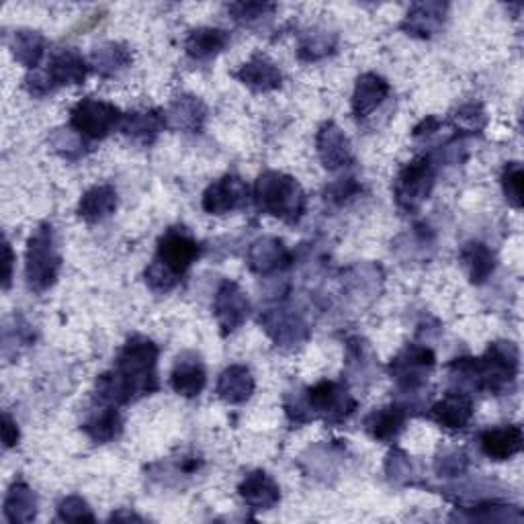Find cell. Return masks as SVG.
I'll return each mask as SVG.
<instances>
[{"label":"cell","instance_id":"obj_1","mask_svg":"<svg viewBox=\"0 0 524 524\" xmlns=\"http://www.w3.org/2000/svg\"><path fill=\"white\" fill-rule=\"evenodd\" d=\"M518 348L514 342H494L482 359H455L449 363L451 381L457 391H490L502 393L510 387L518 375Z\"/></svg>","mask_w":524,"mask_h":524},{"label":"cell","instance_id":"obj_2","mask_svg":"<svg viewBox=\"0 0 524 524\" xmlns=\"http://www.w3.org/2000/svg\"><path fill=\"white\" fill-rule=\"evenodd\" d=\"M158 355V344L146 336H131L123 344L113 371L121 379L129 402L152 396L154 391H158Z\"/></svg>","mask_w":524,"mask_h":524},{"label":"cell","instance_id":"obj_3","mask_svg":"<svg viewBox=\"0 0 524 524\" xmlns=\"http://www.w3.org/2000/svg\"><path fill=\"white\" fill-rule=\"evenodd\" d=\"M252 197L262 213H269L285 224H297L308 207L303 187L289 174L277 170L260 174Z\"/></svg>","mask_w":524,"mask_h":524},{"label":"cell","instance_id":"obj_4","mask_svg":"<svg viewBox=\"0 0 524 524\" xmlns=\"http://www.w3.org/2000/svg\"><path fill=\"white\" fill-rule=\"evenodd\" d=\"M439 158L430 154H420L414 160H410L398 174L396 183H393V197H396V205L404 213H416L424 201H428L434 183H436V172H439Z\"/></svg>","mask_w":524,"mask_h":524},{"label":"cell","instance_id":"obj_5","mask_svg":"<svg viewBox=\"0 0 524 524\" xmlns=\"http://www.w3.org/2000/svg\"><path fill=\"white\" fill-rule=\"evenodd\" d=\"M62 267V258L56 250L54 230L50 224H41L27 242L25 277L29 289L43 293L56 285Z\"/></svg>","mask_w":524,"mask_h":524},{"label":"cell","instance_id":"obj_6","mask_svg":"<svg viewBox=\"0 0 524 524\" xmlns=\"http://www.w3.org/2000/svg\"><path fill=\"white\" fill-rule=\"evenodd\" d=\"M121 119L123 113L115 105L99 99H82L70 111V127L89 142L105 140L111 131L119 129Z\"/></svg>","mask_w":524,"mask_h":524},{"label":"cell","instance_id":"obj_7","mask_svg":"<svg viewBox=\"0 0 524 524\" xmlns=\"http://www.w3.org/2000/svg\"><path fill=\"white\" fill-rule=\"evenodd\" d=\"M305 402L314 418H322L328 424H342L357 410V400L351 396V391L328 379L318 381L305 391Z\"/></svg>","mask_w":524,"mask_h":524},{"label":"cell","instance_id":"obj_8","mask_svg":"<svg viewBox=\"0 0 524 524\" xmlns=\"http://www.w3.org/2000/svg\"><path fill=\"white\" fill-rule=\"evenodd\" d=\"M436 365V357L424 344H408L406 348L391 359L389 375L406 393L422 389Z\"/></svg>","mask_w":524,"mask_h":524},{"label":"cell","instance_id":"obj_9","mask_svg":"<svg viewBox=\"0 0 524 524\" xmlns=\"http://www.w3.org/2000/svg\"><path fill=\"white\" fill-rule=\"evenodd\" d=\"M201 246L185 228H170L158 240L156 260H160L166 269H170L177 277H185V273L193 267V262L199 258Z\"/></svg>","mask_w":524,"mask_h":524},{"label":"cell","instance_id":"obj_10","mask_svg":"<svg viewBox=\"0 0 524 524\" xmlns=\"http://www.w3.org/2000/svg\"><path fill=\"white\" fill-rule=\"evenodd\" d=\"M260 324L281 348L303 346L312 336L308 322L287 308L265 310L260 314Z\"/></svg>","mask_w":524,"mask_h":524},{"label":"cell","instance_id":"obj_11","mask_svg":"<svg viewBox=\"0 0 524 524\" xmlns=\"http://www.w3.org/2000/svg\"><path fill=\"white\" fill-rule=\"evenodd\" d=\"M246 260H248V269L254 275L273 277L291 267L293 254L289 252L283 240L275 236H265L250 244Z\"/></svg>","mask_w":524,"mask_h":524},{"label":"cell","instance_id":"obj_12","mask_svg":"<svg viewBox=\"0 0 524 524\" xmlns=\"http://www.w3.org/2000/svg\"><path fill=\"white\" fill-rule=\"evenodd\" d=\"M213 314L224 334L238 330L250 314V301L234 281H224L213 299Z\"/></svg>","mask_w":524,"mask_h":524},{"label":"cell","instance_id":"obj_13","mask_svg":"<svg viewBox=\"0 0 524 524\" xmlns=\"http://www.w3.org/2000/svg\"><path fill=\"white\" fill-rule=\"evenodd\" d=\"M250 199L248 185L236 177V174H226L220 181H215L203 193V209L209 215H226L236 209H242Z\"/></svg>","mask_w":524,"mask_h":524},{"label":"cell","instance_id":"obj_14","mask_svg":"<svg viewBox=\"0 0 524 524\" xmlns=\"http://www.w3.org/2000/svg\"><path fill=\"white\" fill-rule=\"evenodd\" d=\"M316 148H318L320 162L324 164L326 170H332V172L351 166L355 160L351 142H348L344 131L334 121H326L318 129Z\"/></svg>","mask_w":524,"mask_h":524},{"label":"cell","instance_id":"obj_15","mask_svg":"<svg viewBox=\"0 0 524 524\" xmlns=\"http://www.w3.org/2000/svg\"><path fill=\"white\" fill-rule=\"evenodd\" d=\"M449 5L441 3V0H428V3H416L410 7L402 21V31H406L412 37L430 39L439 35L445 19H447Z\"/></svg>","mask_w":524,"mask_h":524},{"label":"cell","instance_id":"obj_16","mask_svg":"<svg viewBox=\"0 0 524 524\" xmlns=\"http://www.w3.org/2000/svg\"><path fill=\"white\" fill-rule=\"evenodd\" d=\"M234 76L254 93H273L283 86V72L265 54H254Z\"/></svg>","mask_w":524,"mask_h":524},{"label":"cell","instance_id":"obj_17","mask_svg":"<svg viewBox=\"0 0 524 524\" xmlns=\"http://www.w3.org/2000/svg\"><path fill=\"white\" fill-rule=\"evenodd\" d=\"M426 416L445 430H461L473 418V400L469 393L451 391L441 402H436Z\"/></svg>","mask_w":524,"mask_h":524},{"label":"cell","instance_id":"obj_18","mask_svg":"<svg viewBox=\"0 0 524 524\" xmlns=\"http://www.w3.org/2000/svg\"><path fill=\"white\" fill-rule=\"evenodd\" d=\"M238 494L246 506L252 510H271L281 500V490L275 479L267 471L248 473L238 486Z\"/></svg>","mask_w":524,"mask_h":524},{"label":"cell","instance_id":"obj_19","mask_svg":"<svg viewBox=\"0 0 524 524\" xmlns=\"http://www.w3.org/2000/svg\"><path fill=\"white\" fill-rule=\"evenodd\" d=\"M168 127L166 113L160 109H144L131 111L121 119V134L138 144H152L162 131Z\"/></svg>","mask_w":524,"mask_h":524},{"label":"cell","instance_id":"obj_20","mask_svg":"<svg viewBox=\"0 0 524 524\" xmlns=\"http://www.w3.org/2000/svg\"><path fill=\"white\" fill-rule=\"evenodd\" d=\"M410 410L404 404H389L379 410H373L365 418V430L373 441L379 443H389L393 439H398V434L404 430L408 422Z\"/></svg>","mask_w":524,"mask_h":524},{"label":"cell","instance_id":"obj_21","mask_svg":"<svg viewBox=\"0 0 524 524\" xmlns=\"http://www.w3.org/2000/svg\"><path fill=\"white\" fill-rule=\"evenodd\" d=\"M524 436L522 428L516 424L500 426V428H488L479 434V447H482L484 455L492 461H508L514 455L522 451Z\"/></svg>","mask_w":524,"mask_h":524},{"label":"cell","instance_id":"obj_22","mask_svg":"<svg viewBox=\"0 0 524 524\" xmlns=\"http://www.w3.org/2000/svg\"><path fill=\"white\" fill-rule=\"evenodd\" d=\"M391 93V86L389 82L375 74V72H367L363 76L357 78L355 84V93H353V113L357 119H367L371 117L389 97Z\"/></svg>","mask_w":524,"mask_h":524},{"label":"cell","instance_id":"obj_23","mask_svg":"<svg viewBox=\"0 0 524 524\" xmlns=\"http://www.w3.org/2000/svg\"><path fill=\"white\" fill-rule=\"evenodd\" d=\"M254 387H256V383H254V377H252L248 367L230 365L228 369L222 371L220 379H217L215 393L222 402H226L230 406H240V404H246L252 398Z\"/></svg>","mask_w":524,"mask_h":524},{"label":"cell","instance_id":"obj_24","mask_svg":"<svg viewBox=\"0 0 524 524\" xmlns=\"http://www.w3.org/2000/svg\"><path fill=\"white\" fill-rule=\"evenodd\" d=\"M166 121L170 129L185 131V134H199L207 121V107L199 97L183 95L174 99L166 111Z\"/></svg>","mask_w":524,"mask_h":524},{"label":"cell","instance_id":"obj_25","mask_svg":"<svg viewBox=\"0 0 524 524\" xmlns=\"http://www.w3.org/2000/svg\"><path fill=\"white\" fill-rule=\"evenodd\" d=\"M52 84V89H60V86H72L82 84L89 74V64L78 54L76 50H62L52 56L50 66L43 70Z\"/></svg>","mask_w":524,"mask_h":524},{"label":"cell","instance_id":"obj_26","mask_svg":"<svg viewBox=\"0 0 524 524\" xmlns=\"http://www.w3.org/2000/svg\"><path fill=\"white\" fill-rule=\"evenodd\" d=\"M207 385V373L199 357L183 355L179 357L170 373V387L183 398H197Z\"/></svg>","mask_w":524,"mask_h":524},{"label":"cell","instance_id":"obj_27","mask_svg":"<svg viewBox=\"0 0 524 524\" xmlns=\"http://www.w3.org/2000/svg\"><path fill=\"white\" fill-rule=\"evenodd\" d=\"M230 43V33L217 27H199L193 29L185 39V52L195 62L213 60L222 54Z\"/></svg>","mask_w":524,"mask_h":524},{"label":"cell","instance_id":"obj_28","mask_svg":"<svg viewBox=\"0 0 524 524\" xmlns=\"http://www.w3.org/2000/svg\"><path fill=\"white\" fill-rule=\"evenodd\" d=\"M119 195L111 185H97L86 191L78 203V217L86 224H99L115 213Z\"/></svg>","mask_w":524,"mask_h":524},{"label":"cell","instance_id":"obj_29","mask_svg":"<svg viewBox=\"0 0 524 524\" xmlns=\"http://www.w3.org/2000/svg\"><path fill=\"white\" fill-rule=\"evenodd\" d=\"M461 265L465 267L473 285L486 283L496 271V254L484 242H467L459 252Z\"/></svg>","mask_w":524,"mask_h":524},{"label":"cell","instance_id":"obj_30","mask_svg":"<svg viewBox=\"0 0 524 524\" xmlns=\"http://www.w3.org/2000/svg\"><path fill=\"white\" fill-rule=\"evenodd\" d=\"M121 428L123 422L117 412V406H109V404H105V408L91 412L89 418H86L82 424V430L89 434V439L99 445L115 441L121 434Z\"/></svg>","mask_w":524,"mask_h":524},{"label":"cell","instance_id":"obj_31","mask_svg":"<svg viewBox=\"0 0 524 524\" xmlns=\"http://www.w3.org/2000/svg\"><path fill=\"white\" fill-rule=\"evenodd\" d=\"M9 48H11L13 58L21 66H25L29 70H37L39 62L43 60V54H46V39H43V35L39 31L21 29V31L13 33Z\"/></svg>","mask_w":524,"mask_h":524},{"label":"cell","instance_id":"obj_32","mask_svg":"<svg viewBox=\"0 0 524 524\" xmlns=\"http://www.w3.org/2000/svg\"><path fill=\"white\" fill-rule=\"evenodd\" d=\"M5 518L13 524H27L35 520L37 516V496L35 492L25 484V482H15L7 496H5V506H3Z\"/></svg>","mask_w":524,"mask_h":524},{"label":"cell","instance_id":"obj_33","mask_svg":"<svg viewBox=\"0 0 524 524\" xmlns=\"http://www.w3.org/2000/svg\"><path fill=\"white\" fill-rule=\"evenodd\" d=\"M131 64V52L117 41H105L101 46H95L91 54V66L97 74L111 78L125 70Z\"/></svg>","mask_w":524,"mask_h":524},{"label":"cell","instance_id":"obj_34","mask_svg":"<svg viewBox=\"0 0 524 524\" xmlns=\"http://www.w3.org/2000/svg\"><path fill=\"white\" fill-rule=\"evenodd\" d=\"M336 50V35L328 31H310L305 33L299 41L297 48V58L305 64L310 62H320L334 54Z\"/></svg>","mask_w":524,"mask_h":524},{"label":"cell","instance_id":"obj_35","mask_svg":"<svg viewBox=\"0 0 524 524\" xmlns=\"http://www.w3.org/2000/svg\"><path fill=\"white\" fill-rule=\"evenodd\" d=\"M373 351L367 340L351 338L346 342V375L348 377H367L373 367Z\"/></svg>","mask_w":524,"mask_h":524},{"label":"cell","instance_id":"obj_36","mask_svg":"<svg viewBox=\"0 0 524 524\" xmlns=\"http://www.w3.org/2000/svg\"><path fill=\"white\" fill-rule=\"evenodd\" d=\"M486 123H488V115L484 107L477 103H467L451 115V125L455 127L459 136H475L486 127Z\"/></svg>","mask_w":524,"mask_h":524},{"label":"cell","instance_id":"obj_37","mask_svg":"<svg viewBox=\"0 0 524 524\" xmlns=\"http://www.w3.org/2000/svg\"><path fill=\"white\" fill-rule=\"evenodd\" d=\"M469 518L473 520H484V522H510V520H522V512L516 506L500 504V502H479L473 508H469Z\"/></svg>","mask_w":524,"mask_h":524},{"label":"cell","instance_id":"obj_38","mask_svg":"<svg viewBox=\"0 0 524 524\" xmlns=\"http://www.w3.org/2000/svg\"><path fill=\"white\" fill-rule=\"evenodd\" d=\"M502 189L508 199V203L516 209L522 207V189H524V172L520 162L506 164L502 172Z\"/></svg>","mask_w":524,"mask_h":524},{"label":"cell","instance_id":"obj_39","mask_svg":"<svg viewBox=\"0 0 524 524\" xmlns=\"http://www.w3.org/2000/svg\"><path fill=\"white\" fill-rule=\"evenodd\" d=\"M385 473L391 479L393 484H410L412 482V475H414V465H412V457H408L404 451L400 449H393L387 455L385 461Z\"/></svg>","mask_w":524,"mask_h":524},{"label":"cell","instance_id":"obj_40","mask_svg":"<svg viewBox=\"0 0 524 524\" xmlns=\"http://www.w3.org/2000/svg\"><path fill=\"white\" fill-rule=\"evenodd\" d=\"M144 277H146L148 287L152 291H158V293H168V291H172L174 287H177L183 281L181 277L174 275L170 269H166L162 262L156 260V258L148 265Z\"/></svg>","mask_w":524,"mask_h":524},{"label":"cell","instance_id":"obj_41","mask_svg":"<svg viewBox=\"0 0 524 524\" xmlns=\"http://www.w3.org/2000/svg\"><path fill=\"white\" fill-rule=\"evenodd\" d=\"M58 518L64 522H95L91 506L80 496H68L58 504Z\"/></svg>","mask_w":524,"mask_h":524},{"label":"cell","instance_id":"obj_42","mask_svg":"<svg viewBox=\"0 0 524 524\" xmlns=\"http://www.w3.org/2000/svg\"><path fill=\"white\" fill-rule=\"evenodd\" d=\"M277 11V5L273 3H232L228 5V13L238 23H252L262 17H269Z\"/></svg>","mask_w":524,"mask_h":524},{"label":"cell","instance_id":"obj_43","mask_svg":"<svg viewBox=\"0 0 524 524\" xmlns=\"http://www.w3.org/2000/svg\"><path fill=\"white\" fill-rule=\"evenodd\" d=\"M84 138L80 134H76V131L72 127L68 129H58L54 138H52V146L58 154H62L64 158H78L82 156V148H84Z\"/></svg>","mask_w":524,"mask_h":524},{"label":"cell","instance_id":"obj_44","mask_svg":"<svg viewBox=\"0 0 524 524\" xmlns=\"http://www.w3.org/2000/svg\"><path fill=\"white\" fill-rule=\"evenodd\" d=\"M359 193H361V185L355 179H340L338 183H332L326 189L324 199L326 203H332V205H344L353 197H357Z\"/></svg>","mask_w":524,"mask_h":524},{"label":"cell","instance_id":"obj_45","mask_svg":"<svg viewBox=\"0 0 524 524\" xmlns=\"http://www.w3.org/2000/svg\"><path fill=\"white\" fill-rule=\"evenodd\" d=\"M467 465H469V459L463 451H451L443 457L436 459V473H439L441 477H459L467 471Z\"/></svg>","mask_w":524,"mask_h":524},{"label":"cell","instance_id":"obj_46","mask_svg":"<svg viewBox=\"0 0 524 524\" xmlns=\"http://www.w3.org/2000/svg\"><path fill=\"white\" fill-rule=\"evenodd\" d=\"M21 439V432L17 422L11 418V414L3 416V441H5V449H13L19 445Z\"/></svg>","mask_w":524,"mask_h":524},{"label":"cell","instance_id":"obj_47","mask_svg":"<svg viewBox=\"0 0 524 524\" xmlns=\"http://www.w3.org/2000/svg\"><path fill=\"white\" fill-rule=\"evenodd\" d=\"M441 119H436V117H426L420 125H416V129H414V138L416 140H420V138H430V136H434L436 134V131H439L441 129Z\"/></svg>","mask_w":524,"mask_h":524},{"label":"cell","instance_id":"obj_48","mask_svg":"<svg viewBox=\"0 0 524 524\" xmlns=\"http://www.w3.org/2000/svg\"><path fill=\"white\" fill-rule=\"evenodd\" d=\"M13 262H15V256H13L11 244L5 242V279H3V287L5 289H9L11 279H13Z\"/></svg>","mask_w":524,"mask_h":524},{"label":"cell","instance_id":"obj_49","mask_svg":"<svg viewBox=\"0 0 524 524\" xmlns=\"http://www.w3.org/2000/svg\"><path fill=\"white\" fill-rule=\"evenodd\" d=\"M121 518H125V520H140L136 514H113V520H121Z\"/></svg>","mask_w":524,"mask_h":524}]
</instances>
